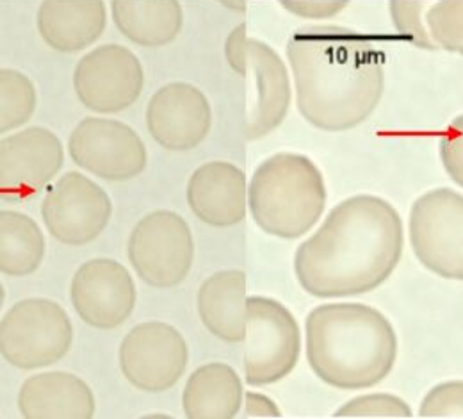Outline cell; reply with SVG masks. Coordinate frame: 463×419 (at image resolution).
<instances>
[{
  "label": "cell",
  "instance_id": "obj_17",
  "mask_svg": "<svg viewBox=\"0 0 463 419\" xmlns=\"http://www.w3.org/2000/svg\"><path fill=\"white\" fill-rule=\"evenodd\" d=\"M185 195L196 218L216 229L241 224L248 211L246 174L227 161H209L198 167L189 177Z\"/></svg>",
  "mask_w": 463,
  "mask_h": 419
},
{
  "label": "cell",
  "instance_id": "obj_8",
  "mask_svg": "<svg viewBox=\"0 0 463 419\" xmlns=\"http://www.w3.org/2000/svg\"><path fill=\"white\" fill-rule=\"evenodd\" d=\"M128 261L137 277L157 290L178 286L194 261V240L187 222L168 209L145 214L130 233Z\"/></svg>",
  "mask_w": 463,
  "mask_h": 419
},
{
  "label": "cell",
  "instance_id": "obj_6",
  "mask_svg": "<svg viewBox=\"0 0 463 419\" xmlns=\"http://www.w3.org/2000/svg\"><path fill=\"white\" fill-rule=\"evenodd\" d=\"M244 376L253 387L286 378L301 354V330L289 309L279 300L248 297L244 338Z\"/></svg>",
  "mask_w": 463,
  "mask_h": 419
},
{
  "label": "cell",
  "instance_id": "obj_33",
  "mask_svg": "<svg viewBox=\"0 0 463 419\" xmlns=\"http://www.w3.org/2000/svg\"><path fill=\"white\" fill-rule=\"evenodd\" d=\"M222 4H225L227 7L235 9V11H246V0H220Z\"/></svg>",
  "mask_w": 463,
  "mask_h": 419
},
{
  "label": "cell",
  "instance_id": "obj_12",
  "mask_svg": "<svg viewBox=\"0 0 463 419\" xmlns=\"http://www.w3.org/2000/svg\"><path fill=\"white\" fill-rule=\"evenodd\" d=\"M123 376L137 389L161 393L182 378L189 350L182 334L165 321H145L127 332L119 345Z\"/></svg>",
  "mask_w": 463,
  "mask_h": 419
},
{
  "label": "cell",
  "instance_id": "obj_9",
  "mask_svg": "<svg viewBox=\"0 0 463 419\" xmlns=\"http://www.w3.org/2000/svg\"><path fill=\"white\" fill-rule=\"evenodd\" d=\"M68 152L79 168L113 182L137 177L148 159L139 134L125 121L108 117L79 121L70 134Z\"/></svg>",
  "mask_w": 463,
  "mask_h": 419
},
{
  "label": "cell",
  "instance_id": "obj_25",
  "mask_svg": "<svg viewBox=\"0 0 463 419\" xmlns=\"http://www.w3.org/2000/svg\"><path fill=\"white\" fill-rule=\"evenodd\" d=\"M430 34L439 49L463 56V0H439L426 13Z\"/></svg>",
  "mask_w": 463,
  "mask_h": 419
},
{
  "label": "cell",
  "instance_id": "obj_24",
  "mask_svg": "<svg viewBox=\"0 0 463 419\" xmlns=\"http://www.w3.org/2000/svg\"><path fill=\"white\" fill-rule=\"evenodd\" d=\"M38 106L34 82L20 70H0V132L7 134L33 119Z\"/></svg>",
  "mask_w": 463,
  "mask_h": 419
},
{
  "label": "cell",
  "instance_id": "obj_29",
  "mask_svg": "<svg viewBox=\"0 0 463 419\" xmlns=\"http://www.w3.org/2000/svg\"><path fill=\"white\" fill-rule=\"evenodd\" d=\"M439 150L448 176L463 187V113L444 132Z\"/></svg>",
  "mask_w": 463,
  "mask_h": 419
},
{
  "label": "cell",
  "instance_id": "obj_14",
  "mask_svg": "<svg viewBox=\"0 0 463 419\" xmlns=\"http://www.w3.org/2000/svg\"><path fill=\"white\" fill-rule=\"evenodd\" d=\"M70 299L84 323L99 330H113L132 314L137 291L130 271L121 262L97 257L77 268Z\"/></svg>",
  "mask_w": 463,
  "mask_h": 419
},
{
  "label": "cell",
  "instance_id": "obj_1",
  "mask_svg": "<svg viewBox=\"0 0 463 419\" xmlns=\"http://www.w3.org/2000/svg\"><path fill=\"white\" fill-rule=\"evenodd\" d=\"M398 209L376 195L337 204L294 255L299 286L317 299H347L380 288L403 255Z\"/></svg>",
  "mask_w": 463,
  "mask_h": 419
},
{
  "label": "cell",
  "instance_id": "obj_3",
  "mask_svg": "<svg viewBox=\"0 0 463 419\" xmlns=\"http://www.w3.org/2000/svg\"><path fill=\"white\" fill-rule=\"evenodd\" d=\"M305 352L308 366L325 384L367 389L391 375L398 336L387 316L371 305L323 303L305 319Z\"/></svg>",
  "mask_w": 463,
  "mask_h": 419
},
{
  "label": "cell",
  "instance_id": "obj_10",
  "mask_svg": "<svg viewBox=\"0 0 463 419\" xmlns=\"http://www.w3.org/2000/svg\"><path fill=\"white\" fill-rule=\"evenodd\" d=\"M145 71L127 47L106 43L82 56L73 70L79 100L97 115H116L130 108L143 91Z\"/></svg>",
  "mask_w": 463,
  "mask_h": 419
},
{
  "label": "cell",
  "instance_id": "obj_32",
  "mask_svg": "<svg viewBox=\"0 0 463 419\" xmlns=\"http://www.w3.org/2000/svg\"><path fill=\"white\" fill-rule=\"evenodd\" d=\"M244 411L250 418H280L279 405L260 393H244Z\"/></svg>",
  "mask_w": 463,
  "mask_h": 419
},
{
  "label": "cell",
  "instance_id": "obj_7",
  "mask_svg": "<svg viewBox=\"0 0 463 419\" xmlns=\"http://www.w3.org/2000/svg\"><path fill=\"white\" fill-rule=\"evenodd\" d=\"M410 243L424 268L439 277L463 281V195L437 187L420 195L408 220Z\"/></svg>",
  "mask_w": 463,
  "mask_h": 419
},
{
  "label": "cell",
  "instance_id": "obj_4",
  "mask_svg": "<svg viewBox=\"0 0 463 419\" xmlns=\"http://www.w3.org/2000/svg\"><path fill=\"white\" fill-rule=\"evenodd\" d=\"M326 184L316 163L296 152L264 159L248 184V209L255 224L271 236L298 240L325 213Z\"/></svg>",
  "mask_w": 463,
  "mask_h": 419
},
{
  "label": "cell",
  "instance_id": "obj_11",
  "mask_svg": "<svg viewBox=\"0 0 463 419\" xmlns=\"http://www.w3.org/2000/svg\"><path fill=\"white\" fill-rule=\"evenodd\" d=\"M113 216L108 191L80 172H68L49 189L42 218L54 240L80 246L97 240Z\"/></svg>",
  "mask_w": 463,
  "mask_h": 419
},
{
  "label": "cell",
  "instance_id": "obj_5",
  "mask_svg": "<svg viewBox=\"0 0 463 419\" xmlns=\"http://www.w3.org/2000/svg\"><path fill=\"white\" fill-rule=\"evenodd\" d=\"M71 341L70 316L54 300H20L2 316V357L18 369L33 371L56 364L70 352Z\"/></svg>",
  "mask_w": 463,
  "mask_h": 419
},
{
  "label": "cell",
  "instance_id": "obj_2",
  "mask_svg": "<svg viewBox=\"0 0 463 419\" xmlns=\"http://www.w3.org/2000/svg\"><path fill=\"white\" fill-rule=\"evenodd\" d=\"M296 100L316 129L343 132L367 120L385 90V54L373 38L341 25H308L288 42Z\"/></svg>",
  "mask_w": 463,
  "mask_h": 419
},
{
  "label": "cell",
  "instance_id": "obj_21",
  "mask_svg": "<svg viewBox=\"0 0 463 419\" xmlns=\"http://www.w3.org/2000/svg\"><path fill=\"white\" fill-rule=\"evenodd\" d=\"M244 400L239 373L225 362L203 364L191 373L182 393V409L189 419H232Z\"/></svg>",
  "mask_w": 463,
  "mask_h": 419
},
{
  "label": "cell",
  "instance_id": "obj_27",
  "mask_svg": "<svg viewBox=\"0 0 463 419\" xmlns=\"http://www.w3.org/2000/svg\"><path fill=\"white\" fill-rule=\"evenodd\" d=\"M335 418H411L413 413L403 398L391 393L362 395L346 402Z\"/></svg>",
  "mask_w": 463,
  "mask_h": 419
},
{
  "label": "cell",
  "instance_id": "obj_26",
  "mask_svg": "<svg viewBox=\"0 0 463 419\" xmlns=\"http://www.w3.org/2000/svg\"><path fill=\"white\" fill-rule=\"evenodd\" d=\"M389 9L396 29L410 43L428 51L439 49L426 24V13L430 9L426 0H391Z\"/></svg>",
  "mask_w": 463,
  "mask_h": 419
},
{
  "label": "cell",
  "instance_id": "obj_30",
  "mask_svg": "<svg viewBox=\"0 0 463 419\" xmlns=\"http://www.w3.org/2000/svg\"><path fill=\"white\" fill-rule=\"evenodd\" d=\"M289 13L301 18H332L339 14L349 0H279Z\"/></svg>",
  "mask_w": 463,
  "mask_h": 419
},
{
  "label": "cell",
  "instance_id": "obj_31",
  "mask_svg": "<svg viewBox=\"0 0 463 419\" xmlns=\"http://www.w3.org/2000/svg\"><path fill=\"white\" fill-rule=\"evenodd\" d=\"M246 47H248L246 24H239L237 27H233V31L225 42V56L233 71H237L242 77L246 73Z\"/></svg>",
  "mask_w": 463,
  "mask_h": 419
},
{
  "label": "cell",
  "instance_id": "obj_13",
  "mask_svg": "<svg viewBox=\"0 0 463 419\" xmlns=\"http://www.w3.org/2000/svg\"><path fill=\"white\" fill-rule=\"evenodd\" d=\"M64 163V147L47 127H27L0 141V193L24 202L54 179Z\"/></svg>",
  "mask_w": 463,
  "mask_h": 419
},
{
  "label": "cell",
  "instance_id": "obj_18",
  "mask_svg": "<svg viewBox=\"0 0 463 419\" xmlns=\"http://www.w3.org/2000/svg\"><path fill=\"white\" fill-rule=\"evenodd\" d=\"M18 409L25 419H90L97 413V402L80 376L45 371L22 384Z\"/></svg>",
  "mask_w": 463,
  "mask_h": 419
},
{
  "label": "cell",
  "instance_id": "obj_15",
  "mask_svg": "<svg viewBox=\"0 0 463 419\" xmlns=\"http://www.w3.org/2000/svg\"><path fill=\"white\" fill-rule=\"evenodd\" d=\"M146 127L156 143L166 150L196 148L213 127V108L205 93L189 82H168L148 100Z\"/></svg>",
  "mask_w": 463,
  "mask_h": 419
},
{
  "label": "cell",
  "instance_id": "obj_23",
  "mask_svg": "<svg viewBox=\"0 0 463 419\" xmlns=\"http://www.w3.org/2000/svg\"><path fill=\"white\" fill-rule=\"evenodd\" d=\"M45 257V236L25 213L4 209L0 213V270L9 277L34 273Z\"/></svg>",
  "mask_w": 463,
  "mask_h": 419
},
{
  "label": "cell",
  "instance_id": "obj_16",
  "mask_svg": "<svg viewBox=\"0 0 463 419\" xmlns=\"http://www.w3.org/2000/svg\"><path fill=\"white\" fill-rule=\"evenodd\" d=\"M246 119L248 139H259L273 132L286 120L292 90L289 71L279 52L260 40H248L246 47Z\"/></svg>",
  "mask_w": 463,
  "mask_h": 419
},
{
  "label": "cell",
  "instance_id": "obj_28",
  "mask_svg": "<svg viewBox=\"0 0 463 419\" xmlns=\"http://www.w3.org/2000/svg\"><path fill=\"white\" fill-rule=\"evenodd\" d=\"M419 416L463 418V380H448L431 387L419 407Z\"/></svg>",
  "mask_w": 463,
  "mask_h": 419
},
{
  "label": "cell",
  "instance_id": "obj_19",
  "mask_svg": "<svg viewBox=\"0 0 463 419\" xmlns=\"http://www.w3.org/2000/svg\"><path fill=\"white\" fill-rule=\"evenodd\" d=\"M38 33L58 52H79L93 45L106 31L104 0H43L36 14Z\"/></svg>",
  "mask_w": 463,
  "mask_h": 419
},
{
  "label": "cell",
  "instance_id": "obj_20",
  "mask_svg": "<svg viewBox=\"0 0 463 419\" xmlns=\"http://www.w3.org/2000/svg\"><path fill=\"white\" fill-rule=\"evenodd\" d=\"M196 307L213 336L225 343H242L248 318L244 271L222 270L207 277L198 290Z\"/></svg>",
  "mask_w": 463,
  "mask_h": 419
},
{
  "label": "cell",
  "instance_id": "obj_22",
  "mask_svg": "<svg viewBox=\"0 0 463 419\" xmlns=\"http://www.w3.org/2000/svg\"><path fill=\"white\" fill-rule=\"evenodd\" d=\"M111 14L118 31L141 47L172 43L184 25L178 0H113Z\"/></svg>",
  "mask_w": 463,
  "mask_h": 419
}]
</instances>
